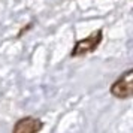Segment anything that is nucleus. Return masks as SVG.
Returning <instances> with one entry per match:
<instances>
[{
  "mask_svg": "<svg viewBox=\"0 0 133 133\" xmlns=\"http://www.w3.org/2000/svg\"><path fill=\"white\" fill-rule=\"evenodd\" d=\"M43 129V121L36 117H23L12 127V133H39Z\"/></svg>",
  "mask_w": 133,
  "mask_h": 133,
  "instance_id": "3",
  "label": "nucleus"
},
{
  "mask_svg": "<svg viewBox=\"0 0 133 133\" xmlns=\"http://www.w3.org/2000/svg\"><path fill=\"white\" fill-rule=\"evenodd\" d=\"M33 24H35V23L31 21V23H29L27 25H24V27H23V29H21V30L18 31V35H17V37H21V36H23V35L25 33V31H29V30L31 29V25H33Z\"/></svg>",
  "mask_w": 133,
  "mask_h": 133,
  "instance_id": "4",
  "label": "nucleus"
},
{
  "mask_svg": "<svg viewBox=\"0 0 133 133\" xmlns=\"http://www.w3.org/2000/svg\"><path fill=\"white\" fill-rule=\"evenodd\" d=\"M102 41H103V30L102 29L91 31L87 37L76 41L75 46L70 51V57L72 58H78V57H84V55L93 54L100 46Z\"/></svg>",
  "mask_w": 133,
  "mask_h": 133,
  "instance_id": "1",
  "label": "nucleus"
},
{
  "mask_svg": "<svg viewBox=\"0 0 133 133\" xmlns=\"http://www.w3.org/2000/svg\"><path fill=\"white\" fill-rule=\"evenodd\" d=\"M111 94L117 99L126 100L133 96V69H127L114 84L111 85Z\"/></svg>",
  "mask_w": 133,
  "mask_h": 133,
  "instance_id": "2",
  "label": "nucleus"
}]
</instances>
